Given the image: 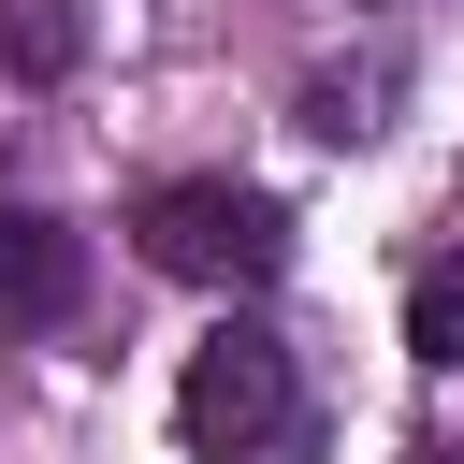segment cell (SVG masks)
<instances>
[{
	"label": "cell",
	"instance_id": "obj_6",
	"mask_svg": "<svg viewBox=\"0 0 464 464\" xmlns=\"http://www.w3.org/2000/svg\"><path fill=\"white\" fill-rule=\"evenodd\" d=\"M377 102H392V72H362V87H348V72H319V87H304V130H319V145H362V130H377Z\"/></svg>",
	"mask_w": 464,
	"mask_h": 464
},
{
	"label": "cell",
	"instance_id": "obj_3",
	"mask_svg": "<svg viewBox=\"0 0 464 464\" xmlns=\"http://www.w3.org/2000/svg\"><path fill=\"white\" fill-rule=\"evenodd\" d=\"M72 290H87V246H72L44 203H0V334L72 319Z\"/></svg>",
	"mask_w": 464,
	"mask_h": 464
},
{
	"label": "cell",
	"instance_id": "obj_7",
	"mask_svg": "<svg viewBox=\"0 0 464 464\" xmlns=\"http://www.w3.org/2000/svg\"><path fill=\"white\" fill-rule=\"evenodd\" d=\"M406 464H464V450H406Z\"/></svg>",
	"mask_w": 464,
	"mask_h": 464
},
{
	"label": "cell",
	"instance_id": "obj_5",
	"mask_svg": "<svg viewBox=\"0 0 464 464\" xmlns=\"http://www.w3.org/2000/svg\"><path fill=\"white\" fill-rule=\"evenodd\" d=\"M406 348H420V362H464V261H420V290H406Z\"/></svg>",
	"mask_w": 464,
	"mask_h": 464
},
{
	"label": "cell",
	"instance_id": "obj_2",
	"mask_svg": "<svg viewBox=\"0 0 464 464\" xmlns=\"http://www.w3.org/2000/svg\"><path fill=\"white\" fill-rule=\"evenodd\" d=\"M174 435L203 450V464H304V377H290V334L276 319H218L203 348H188V377H174Z\"/></svg>",
	"mask_w": 464,
	"mask_h": 464
},
{
	"label": "cell",
	"instance_id": "obj_4",
	"mask_svg": "<svg viewBox=\"0 0 464 464\" xmlns=\"http://www.w3.org/2000/svg\"><path fill=\"white\" fill-rule=\"evenodd\" d=\"M0 72L14 87H58L72 72V0H0Z\"/></svg>",
	"mask_w": 464,
	"mask_h": 464
},
{
	"label": "cell",
	"instance_id": "obj_1",
	"mask_svg": "<svg viewBox=\"0 0 464 464\" xmlns=\"http://www.w3.org/2000/svg\"><path fill=\"white\" fill-rule=\"evenodd\" d=\"M130 246H145V276H174V290H276L290 276V203L276 188H246V174H160L145 203H130Z\"/></svg>",
	"mask_w": 464,
	"mask_h": 464
}]
</instances>
